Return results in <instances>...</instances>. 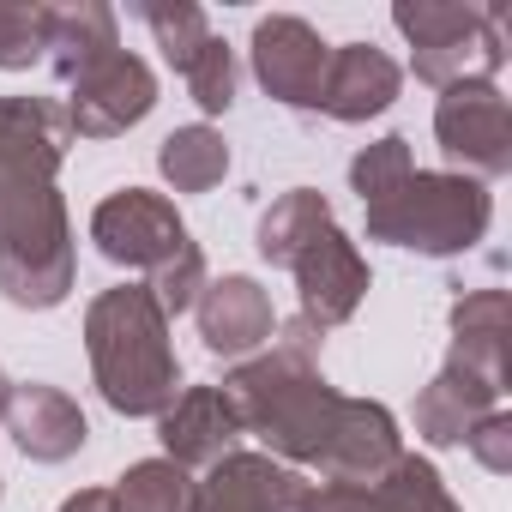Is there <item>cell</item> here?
<instances>
[{
	"instance_id": "cell-7",
	"label": "cell",
	"mask_w": 512,
	"mask_h": 512,
	"mask_svg": "<svg viewBox=\"0 0 512 512\" xmlns=\"http://www.w3.org/2000/svg\"><path fill=\"white\" fill-rule=\"evenodd\" d=\"M91 241L109 266H127V272H157L163 260H175V253L193 241L175 199L151 193V187H121L109 193L97 211H91Z\"/></svg>"
},
{
	"instance_id": "cell-2",
	"label": "cell",
	"mask_w": 512,
	"mask_h": 512,
	"mask_svg": "<svg viewBox=\"0 0 512 512\" xmlns=\"http://www.w3.org/2000/svg\"><path fill=\"white\" fill-rule=\"evenodd\" d=\"M320 350H326V332L296 314V320H278L266 356H247L223 374V398L235 404L241 434H253L266 446V458L290 470L320 464L344 404V392L320 374Z\"/></svg>"
},
{
	"instance_id": "cell-5",
	"label": "cell",
	"mask_w": 512,
	"mask_h": 512,
	"mask_svg": "<svg viewBox=\"0 0 512 512\" xmlns=\"http://www.w3.org/2000/svg\"><path fill=\"white\" fill-rule=\"evenodd\" d=\"M392 25L410 43V73L434 91L452 85H494L506 67V13L500 7H458V0H398Z\"/></svg>"
},
{
	"instance_id": "cell-25",
	"label": "cell",
	"mask_w": 512,
	"mask_h": 512,
	"mask_svg": "<svg viewBox=\"0 0 512 512\" xmlns=\"http://www.w3.org/2000/svg\"><path fill=\"white\" fill-rule=\"evenodd\" d=\"M235 49L223 43V37H211L187 67H181V85H187V97L205 109V115H229L235 109Z\"/></svg>"
},
{
	"instance_id": "cell-3",
	"label": "cell",
	"mask_w": 512,
	"mask_h": 512,
	"mask_svg": "<svg viewBox=\"0 0 512 512\" xmlns=\"http://www.w3.org/2000/svg\"><path fill=\"white\" fill-rule=\"evenodd\" d=\"M85 356L115 416H163L181 398V362L169 320L145 284H115L85 308Z\"/></svg>"
},
{
	"instance_id": "cell-6",
	"label": "cell",
	"mask_w": 512,
	"mask_h": 512,
	"mask_svg": "<svg viewBox=\"0 0 512 512\" xmlns=\"http://www.w3.org/2000/svg\"><path fill=\"white\" fill-rule=\"evenodd\" d=\"M434 139L452 163V175L470 181H500L512 175V103L500 85H452L434 103Z\"/></svg>"
},
{
	"instance_id": "cell-20",
	"label": "cell",
	"mask_w": 512,
	"mask_h": 512,
	"mask_svg": "<svg viewBox=\"0 0 512 512\" xmlns=\"http://www.w3.org/2000/svg\"><path fill=\"white\" fill-rule=\"evenodd\" d=\"M446 320H452L446 362H458V368H470V374H482V380H494L506 392V338H512V302H506V290H470V296L452 302Z\"/></svg>"
},
{
	"instance_id": "cell-29",
	"label": "cell",
	"mask_w": 512,
	"mask_h": 512,
	"mask_svg": "<svg viewBox=\"0 0 512 512\" xmlns=\"http://www.w3.org/2000/svg\"><path fill=\"white\" fill-rule=\"evenodd\" d=\"M464 446H470V458H476L488 476H506V470H512V416H506V410L482 416V422L464 434Z\"/></svg>"
},
{
	"instance_id": "cell-30",
	"label": "cell",
	"mask_w": 512,
	"mask_h": 512,
	"mask_svg": "<svg viewBox=\"0 0 512 512\" xmlns=\"http://www.w3.org/2000/svg\"><path fill=\"white\" fill-rule=\"evenodd\" d=\"M55 512H115V500H109V488H79V494H67Z\"/></svg>"
},
{
	"instance_id": "cell-9",
	"label": "cell",
	"mask_w": 512,
	"mask_h": 512,
	"mask_svg": "<svg viewBox=\"0 0 512 512\" xmlns=\"http://www.w3.org/2000/svg\"><path fill=\"white\" fill-rule=\"evenodd\" d=\"M247 61H253V79L260 91L296 115H320V85H326V67H332V43L296 19V13H272L253 25V43H247Z\"/></svg>"
},
{
	"instance_id": "cell-4",
	"label": "cell",
	"mask_w": 512,
	"mask_h": 512,
	"mask_svg": "<svg viewBox=\"0 0 512 512\" xmlns=\"http://www.w3.org/2000/svg\"><path fill=\"white\" fill-rule=\"evenodd\" d=\"M362 223H368V241H392L404 253H428V260H458L488 235L494 199L470 175L416 169L398 193H386L380 205H362Z\"/></svg>"
},
{
	"instance_id": "cell-21",
	"label": "cell",
	"mask_w": 512,
	"mask_h": 512,
	"mask_svg": "<svg viewBox=\"0 0 512 512\" xmlns=\"http://www.w3.org/2000/svg\"><path fill=\"white\" fill-rule=\"evenodd\" d=\"M332 229V199L320 187H290L278 193L266 211H260V229H253V247H260V260L266 266H296V253Z\"/></svg>"
},
{
	"instance_id": "cell-13",
	"label": "cell",
	"mask_w": 512,
	"mask_h": 512,
	"mask_svg": "<svg viewBox=\"0 0 512 512\" xmlns=\"http://www.w3.org/2000/svg\"><path fill=\"white\" fill-rule=\"evenodd\" d=\"M398 458H404L398 416L374 398H344L338 422H332V440H326L314 470H320V482H380Z\"/></svg>"
},
{
	"instance_id": "cell-24",
	"label": "cell",
	"mask_w": 512,
	"mask_h": 512,
	"mask_svg": "<svg viewBox=\"0 0 512 512\" xmlns=\"http://www.w3.org/2000/svg\"><path fill=\"white\" fill-rule=\"evenodd\" d=\"M410 175H416V151H410L404 133H386V139H374V145H362V151L350 157V193H356L362 205H380V199L398 193Z\"/></svg>"
},
{
	"instance_id": "cell-31",
	"label": "cell",
	"mask_w": 512,
	"mask_h": 512,
	"mask_svg": "<svg viewBox=\"0 0 512 512\" xmlns=\"http://www.w3.org/2000/svg\"><path fill=\"white\" fill-rule=\"evenodd\" d=\"M7 398H13V380H7V368H0V422H7Z\"/></svg>"
},
{
	"instance_id": "cell-27",
	"label": "cell",
	"mask_w": 512,
	"mask_h": 512,
	"mask_svg": "<svg viewBox=\"0 0 512 512\" xmlns=\"http://www.w3.org/2000/svg\"><path fill=\"white\" fill-rule=\"evenodd\" d=\"M145 290H151V302L163 308V320L187 314V308L199 302V290H205V253H199V241H187L175 260H163L157 272H145Z\"/></svg>"
},
{
	"instance_id": "cell-18",
	"label": "cell",
	"mask_w": 512,
	"mask_h": 512,
	"mask_svg": "<svg viewBox=\"0 0 512 512\" xmlns=\"http://www.w3.org/2000/svg\"><path fill=\"white\" fill-rule=\"evenodd\" d=\"M121 49V19L103 0H61L43 7V61L61 85H73L85 67H97L103 55Z\"/></svg>"
},
{
	"instance_id": "cell-16",
	"label": "cell",
	"mask_w": 512,
	"mask_h": 512,
	"mask_svg": "<svg viewBox=\"0 0 512 512\" xmlns=\"http://www.w3.org/2000/svg\"><path fill=\"white\" fill-rule=\"evenodd\" d=\"M440 500H446L440 470L404 452L380 482H308L296 512H434Z\"/></svg>"
},
{
	"instance_id": "cell-15",
	"label": "cell",
	"mask_w": 512,
	"mask_h": 512,
	"mask_svg": "<svg viewBox=\"0 0 512 512\" xmlns=\"http://www.w3.org/2000/svg\"><path fill=\"white\" fill-rule=\"evenodd\" d=\"M7 434H13V446H19L31 464H67V458L85 452L91 422H85V410H79L61 386L25 380V386H13V398H7Z\"/></svg>"
},
{
	"instance_id": "cell-17",
	"label": "cell",
	"mask_w": 512,
	"mask_h": 512,
	"mask_svg": "<svg viewBox=\"0 0 512 512\" xmlns=\"http://www.w3.org/2000/svg\"><path fill=\"white\" fill-rule=\"evenodd\" d=\"M404 91V67L374 49V43H344L332 49V67H326V85H320V115L344 121V127H362L374 115H386Z\"/></svg>"
},
{
	"instance_id": "cell-12",
	"label": "cell",
	"mask_w": 512,
	"mask_h": 512,
	"mask_svg": "<svg viewBox=\"0 0 512 512\" xmlns=\"http://www.w3.org/2000/svg\"><path fill=\"white\" fill-rule=\"evenodd\" d=\"M193 314H199V338H205V350L223 356V362H247L253 350H266L272 332H278L272 296L260 290V278H247V272L205 278Z\"/></svg>"
},
{
	"instance_id": "cell-26",
	"label": "cell",
	"mask_w": 512,
	"mask_h": 512,
	"mask_svg": "<svg viewBox=\"0 0 512 512\" xmlns=\"http://www.w3.org/2000/svg\"><path fill=\"white\" fill-rule=\"evenodd\" d=\"M139 19H145V31L157 37V49H163V61L181 73L217 31H211V19L199 13V7H139Z\"/></svg>"
},
{
	"instance_id": "cell-11",
	"label": "cell",
	"mask_w": 512,
	"mask_h": 512,
	"mask_svg": "<svg viewBox=\"0 0 512 512\" xmlns=\"http://www.w3.org/2000/svg\"><path fill=\"white\" fill-rule=\"evenodd\" d=\"M302 494H308L302 470H290L266 452H229L193 482L187 512H296Z\"/></svg>"
},
{
	"instance_id": "cell-8",
	"label": "cell",
	"mask_w": 512,
	"mask_h": 512,
	"mask_svg": "<svg viewBox=\"0 0 512 512\" xmlns=\"http://www.w3.org/2000/svg\"><path fill=\"white\" fill-rule=\"evenodd\" d=\"M61 109H67L73 139H121L127 127H139L157 109V73H151L145 55L115 49L67 85Z\"/></svg>"
},
{
	"instance_id": "cell-10",
	"label": "cell",
	"mask_w": 512,
	"mask_h": 512,
	"mask_svg": "<svg viewBox=\"0 0 512 512\" xmlns=\"http://www.w3.org/2000/svg\"><path fill=\"white\" fill-rule=\"evenodd\" d=\"M290 278H296L302 320H308V326H320V332L350 326V320H356V308L368 302V284H374V272H368V260H362V247H356L338 223H332L326 235H314V241L296 253Z\"/></svg>"
},
{
	"instance_id": "cell-28",
	"label": "cell",
	"mask_w": 512,
	"mask_h": 512,
	"mask_svg": "<svg viewBox=\"0 0 512 512\" xmlns=\"http://www.w3.org/2000/svg\"><path fill=\"white\" fill-rule=\"evenodd\" d=\"M43 61V7L0 0V73H31Z\"/></svg>"
},
{
	"instance_id": "cell-19",
	"label": "cell",
	"mask_w": 512,
	"mask_h": 512,
	"mask_svg": "<svg viewBox=\"0 0 512 512\" xmlns=\"http://www.w3.org/2000/svg\"><path fill=\"white\" fill-rule=\"evenodd\" d=\"M500 386L494 380H482V374H470V368H458V362H440V374L416 392V434L428 440V446H464V434L482 422V416H494L500 410Z\"/></svg>"
},
{
	"instance_id": "cell-32",
	"label": "cell",
	"mask_w": 512,
	"mask_h": 512,
	"mask_svg": "<svg viewBox=\"0 0 512 512\" xmlns=\"http://www.w3.org/2000/svg\"><path fill=\"white\" fill-rule=\"evenodd\" d=\"M434 512H464V506H458V500H452V494H446V500H440V506H434Z\"/></svg>"
},
{
	"instance_id": "cell-14",
	"label": "cell",
	"mask_w": 512,
	"mask_h": 512,
	"mask_svg": "<svg viewBox=\"0 0 512 512\" xmlns=\"http://www.w3.org/2000/svg\"><path fill=\"white\" fill-rule=\"evenodd\" d=\"M157 440H163L169 464L211 470L217 458L241 452V422H235V404L223 398V386H181V398L157 416Z\"/></svg>"
},
{
	"instance_id": "cell-22",
	"label": "cell",
	"mask_w": 512,
	"mask_h": 512,
	"mask_svg": "<svg viewBox=\"0 0 512 512\" xmlns=\"http://www.w3.org/2000/svg\"><path fill=\"white\" fill-rule=\"evenodd\" d=\"M157 169L175 193H211L223 175H229V145L217 127L193 121V127H175L163 145H157Z\"/></svg>"
},
{
	"instance_id": "cell-1",
	"label": "cell",
	"mask_w": 512,
	"mask_h": 512,
	"mask_svg": "<svg viewBox=\"0 0 512 512\" xmlns=\"http://www.w3.org/2000/svg\"><path fill=\"white\" fill-rule=\"evenodd\" d=\"M73 151L67 109L55 97H0V296L25 314H49L73 296L79 241L55 187Z\"/></svg>"
},
{
	"instance_id": "cell-23",
	"label": "cell",
	"mask_w": 512,
	"mask_h": 512,
	"mask_svg": "<svg viewBox=\"0 0 512 512\" xmlns=\"http://www.w3.org/2000/svg\"><path fill=\"white\" fill-rule=\"evenodd\" d=\"M187 494H193V476L169 458H139L109 488L115 512H187Z\"/></svg>"
}]
</instances>
